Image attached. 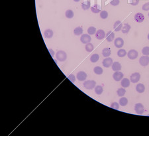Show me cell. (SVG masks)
Listing matches in <instances>:
<instances>
[{
    "label": "cell",
    "instance_id": "1",
    "mask_svg": "<svg viewBox=\"0 0 149 148\" xmlns=\"http://www.w3.org/2000/svg\"><path fill=\"white\" fill-rule=\"evenodd\" d=\"M56 58H57L58 60H59L60 62L65 61L67 59L66 53L63 51H59L56 54Z\"/></svg>",
    "mask_w": 149,
    "mask_h": 148
},
{
    "label": "cell",
    "instance_id": "2",
    "mask_svg": "<svg viewBox=\"0 0 149 148\" xmlns=\"http://www.w3.org/2000/svg\"><path fill=\"white\" fill-rule=\"evenodd\" d=\"M96 86V82L94 81H86L84 82V86L87 90H92Z\"/></svg>",
    "mask_w": 149,
    "mask_h": 148
},
{
    "label": "cell",
    "instance_id": "3",
    "mask_svg": "<svg viewBox=\"0 0 149 148\" xmlns=\"http://www.w3.org/2000/svg\"><path fill=\"white\" fill-rule=\"evenodd\" d=\"M135 110L136 112V114L139 115L142 114L144 111V106L141 103H137L135 106Z\"/></svg>",
    "mask_w": 149,
    "mask_h": 148
},
{
    "label": "cell",
    "instance_id": "4",
    "mask_svg": "<svg viewBox=\"0 0 149 148\" xmlns=\"http://www.w3.org/2000/svg\"><path fill=\"white\" fill-rule=\"evenodd\" d=\"M139 63L140 65L142 66V67H146L147 65H149V56H146L144 55L141 57L139 59Z\"/></svg>",
    "mask_w": 149,
    "mask_h": 148
},
{
    "label": "cell",
    "instance_id": "5",
    "mask_svg": "<svg viewBox=\"0 0 149 148\" xmlns=\"http://www.w3.org/2000/svg\"><path fill=\"white\" fill-rule=\"evenodd\" d=\"M92 40V37L90 35L88 34H84L82 35L81 38H80V41L83 44H87L89 43Z\"/></svg>",
    "mask_w": 149,
    "mask_h": 148
},
{
    "label": "cell",
    "instance_id": "6",
    "mask_svg": "<svg viewBox=\"0 0 149 148\" xmlns=\"http://www.w3.org/2000/svg\"><path fill=\"white\" fill-rule=\"evenodd\" d=\"M139 55V53L136 51V50H130L127 53V56H128V59H130L131 60H135L136 59L137 57Z\"/></svg>",
    "mask_w": 149,
    "mask_h": 148
},
{
    "label": "cell",
    "instance_id": "7",
    "mask_svg": "<svg viewBox=\"0 0 149 148\" xmlns=\"http://www.w3.org/2000/svg\"><path fill=\"white\" fill-rule=\"evenodd\" d=\"M140 78H141V74L139 73H135L131 74L130 80L133 83H136L139 82Z\"/></svg>",
    "mask_w": 149,
    "mask_h": 148
},
{
    "label": "cell",
    "instance_id": "8",
    "mask_svg": "<svg viewBox=\"0 0 149 148\" xmlns=\"http://www.w3.org/2000/svg\"><path fill=\"white\" fill-rule=\"evenodd\" d=\"M106 33H105V31L102 30V29H99L96 31L95 33V37L96 39H99V40H101L103 39L106 37Z\"/></svg>",
    "mask_w": 149,
    "mask_h": 148
},
{
    "label": "cell",
    "instance_id": "9",
    "mask_svg": "<svg viewBox=\"0 0 149 148\" xmlns=\"http://www.w3.org/2000/svg\"><path fill=\"white\" fill-rule=\"evenodd\" d=\"M113 78L115 81H120L123 78V74L120 71H115V73L113 74Z\"/></svg>",
    "mask_w": 149,
    "mask_h": 148
},
{
    "label": "cell",
    "instance_id": "10",
    "mask_svg": "<svg viewBox=\"0 0 149 148\" xmlns=\"http://www.w3.org/2000/svg\"><path fill=\"white\" fill-rule=\"evenodd\" d=\"M113 63V60H112V59L110 57H107L106 59H105L103 60V62H102V64H103V67L106 68L110 67Z\"/></svg>",
    "mask_w": 149,
    "mask_h": 148
},
{
    "label": "cell",
    "instance_id": "11",
    "mask_svg": "<svg viewBox=\"0 0 149 148\" xmlns=\"http://www.w3.org/2000/svg\"><path fill=\"white\" fill-rule=\"evenodd\" d=\"M114 44L117 48H122L124 45V41L123 39L121 37H118L115 40Z\"/></svg>",
    "mask_w": 149,
    "mask_h": 148
},
{
    "label": "cell",
    "instance_id": "12",
    "mask_svg": "<svg viewBox=\"0 0 149 148\" xmlns=\"http://www.w3.org/2000/svg\"><path fill=\"white\" fill-rule=\"evenodd\" d=\"M87 74L85 72H84V71H80L79 73H78L77 76H76L77 79L80 81H85V79L87 78Z\"/></svg>",
    "mask_w": 149,
    "mask_h": 148
},
{
    "label": "cell",
    "instance_id": "13",
    "mask_svg": "<svg viewBox=\"0 0 149 148\" xmlns=\"http://www.w3.org/2000/svg\"><path fill=\"white\" fill-rule=\"evenodd\" d=\"M135 20L137 23H142L144 20V16L141 13H137L135 15Z\"/></svg>",
    "mask_w": 149,
    "mask_h": 148
},
{
    "label": "cell",
    "instance_id": "14",
    "mask_svg": "<svg viewBox=\"0 0 149 148\" xmlns=\"http://www.w3.org/2000/svg\"><path fill=\"white\" fill-rule=\"evenodd\" d=\"M122 27H123V24L120 21H115V23L113 25V28H114L116 32L121 31L122 29Z\"/></svg>",
    "mask_w": 149,
    "mask_h": 148
},
{
    "label": "cell",
    "instance_id": "15",
    "mask_svg": "<svg viewBox=\"0 0 149 148\" xmlns=\"http://www.w3.org/2000/svg\"><path fill=\"white\" fill-rule=\"evenodd\" d=\"M115 38V34L112 31H108L106 35V39L108 42H112Z\"/></svg>",
    "mask_w": 149,
    "mask_h": 148
},
{
    "label": "cell",
    "instance_id": "16",
    "mask_svg": "<svg viewBox=\"0 0 149 148\" xmlns=\"http://www.w3.org/2000/svg\"><path fill=\"white\" fill-rule=\"evenodd\" d=\"M112 69L114 71H120L121 70V65L118 62H114L112 64Z\"/></svg>",
    "mask_w": 149,
    "mask_h": 148
},
{
    "label": "cell",
    "instance_id": "17",
    "mask_svg": "<svg viewBox=\"0 0 149 148\" xmlns=\"http://www.w3.org/2000/svg\"><path fill=\"white\" fill-rule=\"evenodd\" d=\"M53 35H54L53 31H52V30H51V29H50L45 30L44 33V37H45L46 38H48V39L52 38V37H53Z\"/></svg>",
    "mask_w": 149,
    "mask_h": 148
},
{
    "label": "cell",
    "instance_id": "18",
    "mask_svg": "<svg viewBox=\"0 0 149 148\" xmlns=\"http://www.w3.org/2000/svg\"><path fill=\"white\" fill-rule=\"evenodd\" d=\"M136 90L139 93H142L145 90V86H144V84H142L141 83L138 84L136 86Z\"/></svg>",
    "mask_w": 149,
    "mask_h": 148
},
{
    "label": "cell",
    "instance_id": "19",
    "mask_svg": "<svg viewBox=\"0 0 149 148\" xmlns=\"http://www.w3.org/2000/svg\"><path fill=\"white\" fill-rule=\"evenodd\" d=\"M111 51L110 48H105L102 51V55L106 58L109 57L111 55Z\"/></svg>",
    "mask_w": 149,
    "mask_h": 148
},
{
    "label": "cell",
    "instance_id": "20",
    "mask_svg": "<svg viewBox=\"0 0 149 148\" xmlns=\"http://www.w3.org/2000/svg\"><path fill=\"white\" fill-rule=\"evenodd\" d=\"M121 85L123 88H128L130 86V81L128 78H123V80L121 81Z\"/></svg>",
    "mask_w": 149,
    "mask_h": 148
},
{
    "label": "cell",
    "instance_id": "21",
    "mask_svg": "<svg viewBox=\"0 0 149 148\" xmlns=\"http://www.w3.org/2000/svg\"><path fill=\"white\" fill-rule=\"evenodd\" d=\"M130 29H131V25L128 23H125L123 27H122L121 31L123 32V33H128Z\"/></svg>",
    "mask_w": 149,
    "mask_h": 148
},
{
    "label": "cell",
    "instance_id": "22",
    "mask_svg": "<svg viewBox=\"0 0 149 148\" xmlns=\"http://www.w3.org/2000/svg\"><path fill=\"white\" fill-rule=\"evenodd\" d=\"M74 33L75 35H82L83 33V29L82 27H78L76 28H75L74 30Z\"/></svg>",
    "mask_w": 149,
    "mask_h": 148
},
{
    "label": "cell",
    "instance_id": "23",
    "mask_svg": "<svg viewBox=\"0 0 149 148\" xmlns=\"http://www.w3.org/2000/svg\"><path fill=\"white\" fill-rule=\"evenodd\" d=\"M128 100L125 97H122L120 100H119V104L121 105V106H125L128 104Z\"/></svg>",
    "mask_w": 149,
    "mask_h": 148
},
{
    "label": "cell",
    "instance_id": "24",
    "mask_svg": "<svg viewBox=\"0 0 149 148\" xmlns=\"http://www.w3.org/2000/svg\"><path fill=\"white\" fill-rule=\"evenodd\" d=\"M85 49V51H86L87 52H92L93 51V49H94V47H93V45L92 43H89L86 44Z\"/></svg>",
    "mask_w": 149,
    "mask_h": 148
},
{
    "label": "cell",
    "instance_id": "25",
    "mask_svg": "<svg viewBox=\"0 0 149 148\" xmlns=\"http://www.w3.org/2000/svg\"><path fill=\"white\" fill-rule=\"evenodd\" d=\"M100 7H99L98 5H94L91 7V11L93 13H98L100 12Z\"/></svg>",
    "mask_w": 149,
    "mask_h": 148
},
{
    "label": "cell",
    "instance_id": "26",
    "mask_svg": "<svg viewBox=\"0 0 149 148\" xmlns=\"http://www.w3.org/2000/svg\"><path fill=\"white\" fill-rule=\"evenodd\" d=\"M93 71L94 73L96 74H98V75H100L103 72V68L100 67H95L94 68H93Z\"/></svg>",
    "mask_w": 149,
    "mask_h": 148
},
{
    "label": "cell",
    "instance_id": "27",
    "mask_svg": "<svg viewBox=\"0 0 149 148\" xmlns=\"http://www.w3.org/2000/svg\"><path fill=\"white\" fill-rule=\"evenodd\" d=\"M65 15H66V17L67 18L72 19L74 17V12H73L72 10L68 9V10H67L66 11V13H65Z\"/></svg>",
    "mask_w": 149,
    "mask_h": 148
},
{
    "label": "cell",
    "instance_id": "28",
    "mask_svg": "<svg viewBox=\"0 0 149 148\" xmlns=\"http://www.w3.org/2000/svg\"><path fill=\"white\" fill-rule=\"evenodd\" d=\"M99 59V56L98 54H93V55H92V57L90 58V60L92 62H98V60Z\"/></svg>",
    "mask_w": 149,
    "mask_h": 148
},
{
    "label": "cell",
    "instance_id": "29",
    "mask_svg": "<svg viewBox=\"0 0 149 148\" xmlns=\"http://www.w3.org/2000/svg\"><path fill=\"white\" fill-rule=\"evenodd\" d=\"M103 92V89L101 86H97L95 88V92L98 95H100V94H101Z\"/></svg>",
    "mask_w": 149,
    "mask_h": 148
},
{
    "label": "cell",
    "instance_id": "30",
    "mask_svg": "<svg viewBox=\"0 0 149 148\" xmlns=\"http://www.w3.org/2000/svg\"><path fill=\"white\" fill-rule=\"evenodd\" d=\"M117 55L119 57H124L127 55L126 51L125 49H119L117 52Z\"/></svg>",
    "mask_w": 149,
    "mask_h": 148
},
{
    "label": "cell",
    "instance_id": "31",
    "mask_svg": "<svg viewBox=\"0 0 149 148\" xmlns=\"http://www.w3.org/2000/svg\"><path fill=\"white\" fill-rule=\"evenodd\" d=\"M87 33H88L89 35H94V34L96 33V29H95V27H90L88 28V29H87Z\"/></svg>",
    "mask_w": 149,
    "mask_h": 148
},
{
    "label": "cell",
    "instance_id": "32",
    "mask_svg": "<svg viewBox=\"0 0 149 148\" xmlns=\"http://www.w3.org/2000/svg\"><path fill=\"white\" fill-rule=\"evenodd\" d=\"M117 95L119 96H123L125 92H126V90L124 89H123V88H121V89H118V90H117Z\"/></svg>",
    "mask_w": 149,
    "mask_h": 148
},
{
    "label": "cell",
    "instance_id": "33",
    "mask_svg": "<svg viewBox=\"0 0 149 148\" xmlns=\"http://www.w3.org/2000/svg\"><path fill=\"white\" fill-rule=\"evenodd\" d=\"M82 7L84 10H87L90 7V2L87 1L86 3H82Z\"/></svg>",
    "mask_w": 149,
    "mask_h": 148
},
{
    "label": "cell",
    "instance_id": "34",
    "mask_svg": "<svg viewBox=\"0 0 149 148\" xmlns=\"http://www.w3.org/2000/svg\"><path fill=\"white\" fill-rule=\"evenodd\" d=\"M100 17L101 19H106L107 18L108 13L106 11H101L100 12Z\"/></svg>",
    "mask_w": 149,
    "mask_h": 148
},
{
    "label": "cell",
    "instance_id": "35",
    "mask_svg": "<svg viewBox=\"0 0 149 148\" xmlns=\"http://www.w3.org/2000/svg\"><path fill=\"white\" fill-rule=\"evenodd\" d=\"M142 53L146 56H149V47H144L142 50Z\"/></svg>",
    "mask_w": 149,
    "mask_h": 148
},
{
    "label": "cell",
    "instance_id": "36",
    "mask_svg": "<svg viewBox=\"0 0 149 148\" xmlns=\"http://www.w3.org/2000/svg\"><path fill=\"white\" fill-rule=\"evenodd\" d=\"M111 107L115 110H119V104L117 103V102H113L111 105Z\"/></svg>",
    "mask_w": 149,
    "mask_h": 148
},
{
    "label": "cell",
    "instance_id": "37",
    "mask_svg": "<svg viewBox=\"0 0 149 148\" xmlns=\"http://www.w3.org/2000/svg\"><path fill=\"white\" fill-rule=\"evenodd\" d=\"M68 78L72 82H73V83L75 82V81H76V77H75V76L74 75V74H70V75L68 76Z\"/></svg>",
    "mask_w": 149,
    "mask_h": 148
},
{
    "label": "cell",
    "instance_id": "38",
    "mask_svg": "<svg viewBox=\"0 0 149 148\" xmlns=\"http://www.w3.org/2000/svg\"><path fill=\"white\" fill-rule=\"evenodd\" d=\"M120 3L119 0H112L110 2L111 5H112L113 6H116V5H118Z\"/></svg>",
    "mask_w": 149,
    "mask_h": 148
},
{
    "label": "cell",
    "instance_id": "39",
    "mask_svg": "<svg viewBox=\"0 0 149 148\" xmlns=\"http://www.w3.org/2000/svg\"><path fill=\"white\" fill-rule=\"evenodd\" d=\"M142 9L143 11H149V2L146 3L145 4L142 5Z\"/></svg>",
    "mask_w": 149,
    "mask_h": 148
},
{
    "label": "cell",
    "instance_id": "40",
    "mask_svg": "<svg viewBox=\"0 0 149 148\" xmlns=\"http://www.w3.org/2000/svg\"><path fill=\"white\" fill-rule=\"evenodd\" d=\"M139 3V0H133V2L131 3V5L135 6V5H138Z\"/></svg>",
    "mask_w": 149,
    "mask_h": 148
},
{
    "label": "cell",
    "instance_id": "41",
    "mask_svg": "<svg viewBox=\"0 0 149 148\" xmlns=\"http://www.w3.org/2000/svg\"><path fill=\"white\" fill-rule=\"evenodd\" d=\"M49 51L50 52V54H51L52 57H53V56H54V51H52V49H49Z\"/></svg>",
    "mask_w": 149,
    "mask_h": 148
},
{
    "label": "cell",
    "instance_id": "42",
    "mask_svg": "<svg viewBox=\"0 0 149 148\" xmlns=\"http://www.w3.org/2000/svg\"><path fill=\"white\" fill-rule=\"evenodd\" d=\"M75 2H78V1H80V0H74Z\"/></svg>",
    "mask_w": 149,
    "mask_h": 148
},
{
    "label": "cell",
    "instance_id": "43",
    "mask_svg": "<svg viewBox=\"0 0 149 148\" xmlns=\"http://www.w3.org/2000/svg\"><path fill=\"white\" fill-rule=\"evenodd\" d=\"M148 39H149V34L148 35Z\"/></svg>",
    "mask_w": 149,
    "mask_h": 148
},
{
    "label": "cell",
    "instance_id": "44",
    "mask_svg": "<svg viewBox=\"0 0 149 148\" xmlns=\"http://www.w3.org/2000/svg\"></svg>",
    "mask_w": 149,
    "mask_h": 148
},
{
    "label": "cell",
    "instance_id": "45",
    "mask_svg": "<svg viewBox=\"0 0 149 148\" xmlns=\"http://www.w3.org/2000/svg\"></svg>",
    "mask_w": 149,
    "mask_h": 148
}]
</instances>
